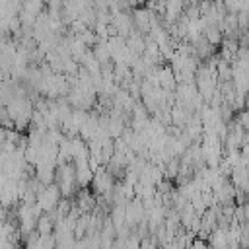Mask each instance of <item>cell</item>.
Wrapping results in <instances>:
<instances>
[{
	"label": "cell",
	"mask_w": 249,
	"mask_h": 249,
	"mask_svg": "<svg viewBox=\"0 0 249 249\" xmlns=\"http://www.w3.org/2000/svg\"><path fill=\"white\" fill-rule=\"evenodd\" d=\"M62 195L58 191L56 185H43L37 195H35V202H37V208L39 210H45V212H53L56 208V204L60 202Z\"/></svg>",
	"instance_id": "cell-1"
}]
</instances>
